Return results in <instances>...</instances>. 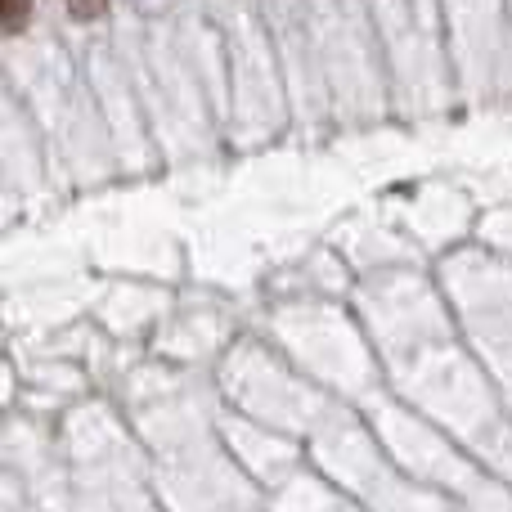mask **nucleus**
Instances as JSON below:
<instances>
[{
	"label": "nucleus",
	"mask_w": 512,
	"mask_h": 512,
	"mask_svg": "<svg viewBox=\"0 0 512 512\" xmlns=\"http://www.w3.org/2000/svg\"><path fill=\"white\" fill-rule=\"evenodd\" d=\"M68 5V14L72 18H81V23H90V18H99L108 9V0H63Z\"/></svg>",
	"instance_id": "obj_2"
},
{
	"label": "nucleus",
	"mask_w": 512,
	"mask_h": 512,
	"mask_svg": "<svg viewBox=\"0 0 512 512\" xmlns=\"http://www.w3.org/2000/svg\"><path fill=\"white\" fill-rule=\"evenodd\" d=\"M32 18V0H0V32H23Z\"/></svg>",
	"instance_id": "obj_1"
}]
</instances>
